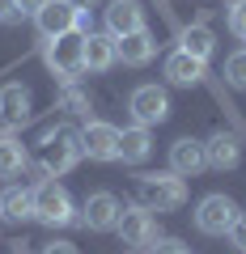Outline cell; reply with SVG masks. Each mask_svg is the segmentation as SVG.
I'll list each match as a JSON object with an SVG mask.
<instances>
[{
  "instance_id": "obj_18",
  "label": "cell",
  "mask_w": 246,
  "mask_h": 254,
  "mask_svg": "<svg viewBox=\"0 0 246 254\" xmlns=\"http://www.w3.org/2000/svg\"><path fill=\"white\" fill-rule=\"evenodd\" d=\"M153 55H157V38L149 34V30H136V34L119 38V60L128 64V68H145Z\"/></svg>"
},
{
  "instance_id": "obj_14",
  "label": "cell",
  "mask_w": 246,
  "mask_h": 254,
  "mask_svg": "<svg viewBox=\"0 0 246 254\" xmlns=\"http://www.w3.org/2000/svg\"><path fill=\"white\" fill-rule=\"evenodd\" d=\"M119 64V38L115 34H85V72H110Z\"/></svg>"
},
{
  "instance_id": "obj_9",
  "label": "cell",
  "mask_w": 246,
  "mask_h": 254,
  "mask_svg": "<svg viewBox=\"0 0 246 254\" xmlns=\"http://www.w3.org/2000/svg\"><path fill=\"white\" fill-rule=\"evenodd\" d=\"M77 21H81V9H73L68 0H47L43 9L34 13V26L43 38H60V34H73Z\"/></svg>"
},
{
  "instance_id": "obj_26",
  "label": "cell",
  "mask_w": 246,
  "mask_h": 254,
  "mask_svg": "<svg viewBox=\"0 0 246 254\" xmlns=\"http://www.w3.org/2000/svg\"><path fill=\"white\" fill-rule=\"evenodd\" d=\"M229 242H234L238 250L246 254V212H238V220H234V225H229Z\"/></svg>"
},
{
  "instance_id": "obj_15",
  "label": "cell",
  "mask_w": 246,
  "mask_h": 254,
  "mask_svg": "<svg viewBox=\"0 0 246 254\" xmlns=\"http://www.w3.org/2000/svg\"><path fill=\"white\" fill-rule=\"evenodd\" d=\"M204 165H208V153H204L200 140L182 136V140H174V144H170V170H174V174H182V178H195Z\"/></svg>"
},
{
  "instance_id": "obj_21",
  "label": "cell",
  "mask_w": 246,
  "mask_h": 254,
  "mask_svg": "<svg viewBox=\"0 0 246 254\" xmlns=\"http://www.w3.org/2000/svg\"><path fill=\"white\" fill-rule=\"evenodd\" d=\"M178 43H182V51H187V55H195V60H208L212 47H217V38H212L208 26H187V30H178Z\"/></svg>"
},
{
  "instance_id": "obj_13",
  "label": "cell",
  "mask_w": 246,
  "mask_h": 254,
  "mask_svg": "<svg viewBox=\"0 0 246 254\" xmlns=\"http://www.w3.org/2000/svg\"><path fill=\"white\" fill-rule=\"evenodd\" d=\"M162 72H165V81H170V85H200L204 76H208V60H195V55H187L178 47L174 55H165Z\"/></svg>"
},
{
  "instance_id": "obj_23",
  "label": "cell",
  "mask_w": 246,
  "mask_h": 254,
  "mask_svg": "<svg viewBox=\"0 0 246 254\" xmlns=\"http://www.w3.org/2000/svg\"><path fill=\"white\" fill-rule=\"evenodd\" d=\"M225 81L234 85V89H246V51L225 55Z\"/></svg>"
},
{
  "instance_id": "obj_11",
  "label": "cell",
  "mask_w": 246,
  "mask_h": 254,
  "mask_svg": "<svg viewBox=\"0 0 246 254\" xmlns=\"http://www.w3.org/2000/svg\"><path fill=\"white\" fill-rule=\"evenodd\" d=\"M30 119V89L26 85H4L0 89V136H13Z\"/></svg>"
},
{
  "instance_id": "obj_10",
  "label": "cell",
  "mask_w": 246,
  "mask_h": 254,
  "mask_svg": "<svg viewBox=\"0 0 246 254\" xmlns=\"http://www.w3.org/2000/svg\"><path fill=\"white\" fill-rule=\"evenodd\" d=\"M119 212H123V203L110 195V190H93L89 199H85V208H81V225L85 229H93V233H106V229H115L119 225Z\"/></svg>"
},
{
  "instance_id": "obj_6",
  "label": "cell",
  "mask_w": 246,
  "mask_h": 254,
  "mask_svg": "<svg viewBox=\"0 0 246 254\" xmlns=\"http://www.w3.org/2000/svg\"><path fill=\"white\" fill-rule=\"evenodd\" d=\"M81 157H89V161H119V127L106 123V119H85Z\"/></svg>"
},
{
  "instance_id": "obj_5",
  "label": "cell",
  "mask_w": 246,
  "mask_h": 254,
  "mask_svg": "<svg viewBox=\"0 0 246 254\" xmlns=\"http://www.w3.org/2000/svg\"><path fill=\"white\" fill-rule=\"evenodd\" d=\"M234 220H238V203L229 195H221V190H212V195H204L195 203V229L208 237H225Z\"/></svg>"
},
{
  "instance_id": "obj_12",
  "label": "cell",
  "mask_w": 246,
  "mask_h": 254,
  "mask_svg": "<svg viewBox=\"0 0 246 254\" xmlns=\"http://www.w3.org/2000/svg\"><path fill=\"white\" fill-rule=\"evenodd\" d=\"M145 30V4L140 0H110L106 4V34L123 38V34H136Z\"/></svg>"
},
{
  "instance_id": "obj_16",
  "label": "cell",
  "mask_w": 246,
  "mask_h": 254,
  "mask_svg": "<svg viewBox=\"0 0 246 254\" xmlns=\"http://www.w3.org/2000/svg\"><path fill=\"white\" fill-rule=\"evenodd\" d=\"M0 220H9V225L34 220V190L30 187H4L0 190Z\"/></svg>"
},
{
  "instance_id": "obj_17",
  "label": "cell",
  "mask_w": 246,
  "mask_h": 254,
  "mask_svg": "<svg viewBox=\"0 0 246 254\" xmlns=\"http://www.w3.org/2000/svg\"><path fill=\"white\" fill-rule=\"evenodd\" d=\"M149 153H153V131H149L145 123H132V127L119 131V161L136 165V161H145Z\"/></svg>"
},
{
  "instance_id": "obj_29",
  "label": "cell",
  "mask_w": 246,
  "mask_h": 254,
  "mask_svg": "<svg viewBox=\"0 0 246 254\" xmlns=\"http://www.w3.org/2000/svg\"><path fill=\"white\" fill-rule=\"evenodd\" d=\"M43 4H47V0H17V9H21V17H26V13H30V17H34V13L43 9Z\"/></svg>"
},
{
  "instance_id": "obj_2",
  "label": "cell",
  "mask_w": 246,
  "mask_h": 254,
  "mask_svg": "<svg viewBox=\"0 0 246 254\" xmlns=\"http://www.w3.org/2000/svg\"><path fill=\"white\" fill-rule=\"evenodd\" d=\"M30 190H34V220H38V225L60 229V225H73V220H77L73 195H68V190L60 187L51 174H47V178H38Z\"/></svg>"
},
{
  "instance_id": "obj_30",
  "label": "cell",
  "mask_w": 246,
  "mask_h": 254,
  "mask_svg": "<svg viewBox=\"0 0 246 254\" xmlns=\"http://www.w3.org/2000/svg\"><path fill=\"white\" fill-rule=\"evenodd\" d=\"M68 4H73V9H81V13H89L93 4H98V0H68Z\"/></svg>"
},
{
  "instance_id": "obj_24",
  "label": "cell",
  "mask_w": 246,
  "mask_h": 254,
  "mask_svg": "<svg viewBox=\"0 0 246 254\" xmlns=\"http://www.w3.org/2000/svg\"><path fill=\"white\" fill-rule=\"evenodd\" d=\"M229 34H234V38H246V0L229 4Z\"/></svg>"
},
{
  "instance_id": "obj_22",
  "label": "cell",
  "mask_w": 246,
  "mask_h": 254,
  "mask_svg": "<svg viewBox=\"0 0 246 254\" xmlns=\"http://www.w3.org/2000/svg\"><path fill=\"white\" fill-rule=\"evenodd\" d=\"M60 110H64V115H89V93H81L68 81L64 89H60Z\"/></svg>"
},
{
  "instance_id": "obj_7",
  "label": "cell",
  "mask_w": 246,
  "mask_h": 254,
  "mask_svg": "<svg viewBox=\"0 0 246 254\" xmlns=\"http://www.w3.org/2000/svg\"><path fill=\"white\" fill-rule=\"evenodd\" d=\"M128 110H132V119H136V123L157 127V123H165V119H170V93H165L162 85H140V89H132Z\"/></svg>"
},
{
  "instance_id": "obj_27",
  "label": "cell",
  "mask_w": 246,
  "mask_h": 254,
  "mask_svg": "<svg viewBox=\"0 0 246 254\" xmlns=\"http://www.w3.org/2000/svg\"><path fill=\"white\" fill-rule=\"evenodd\" d=\"M43 254H81V250H77L73 242H47V246H43Z\"/></svg>"
},
{
  "instance_id": "obj_8",
  "label": "cell",
  "mask_w": 246,
  "mask_h": 254,
  "mask_svg": "<svg viewBox=\"0 0 246 254\" xmlns=\"http://www.w3.org/2000/svg\"><path fill=\"white\" fill-rule=\"evenodd\" d=\"M115 233L123 237V246H153L157 242V220L145 203H132V208L119 212V225Z\"/></svg>"
},
{
  "instance_id": "obj_28",
  "label": "cell",
  "mask_w": 246,
  "mask_h": 254,
  "mask_svg": "<svg viewBox=\"0 0 246 254\" xmlns=\"http://www.w3.org/2000/svg\"><path fill=\"white\" fill-rule=\"evenodd\" d=\"M21 9H17V0H0V21H17Z\"/></svg>"
},
{
  "instance_id": "obj_19",
  "label": "cell",
  "mask_w": 246,
  "mask_h": 254,
  "mask_svg": "<svg viewBox=\"0 0 246 254\" xmlns=\"http://www.w3.org/2000/svg\"><path fill=\"white\" fill-rule=\"evenodd\" d=\"M204 153H208V165L212 170H238V161H242V153H238V140L229 136V131H217V136L204 144Z\"/></svg>"
},
{
  "instance_id": "obj_4",
  "label": "cell",
  "mask_w": 246,
  "mask_h": 254,
  "mask_svg": "<svg viewBox=\"0 0 246 254\" xmlns=\"http://www.w3.org/2000/svg\"><path fill=\"white\" fill-rule=\"evenodd\" d=\"M77 161H81V131H73V127H60V131L43 136V153H38L43 174L60 178V174H68Z\"/></svg>"
},
{
  "instance_id": "obj_20",
  "label": "cell",
  "mask_w": 246,
  "mask_h": 254,
  "mask_svg": "<svg viewBox=\"0 0 246 254\" xmlns=\"http://www.w3.org/2000/svg\"><path fill=\"white\" fill-rule=\"evenodd\" d=\"M26 170V144L17 136H0V178H17Z\"/></svg>"
},
{
  "instance_id": "obj_25",
  "label": "cell",
  "mask_w": 246,
  "mask_h": 254,
  "mask_svg": "<svg viewBox=\"0 0 246 254\" xmlns=\"http://www.w3.org/2000/svg\"><path fill=\"white\" fill-rule=\"evenodd\" d=\"M149 254H187V246H182L178 237H157V242L149 246Z\"/></svg>"
},
{
  "instance_id": "obj_3",
  "label": "cell",
  "mask_w": 246,
  "mask_h": 254,
  "mask_svg": "<svg viewBox=\"0 0 246 254\" xmlns=\"http://www.w3.org/2000/svg\"><path fill=\"white\" fill-rule=\"evenodd\" d=\"M136 190H140V203L149 212H174L187 203V182L182 174H140L136 178Z\"/></svg>"
},
{
  "instance_id": "obj_1",
  "label": "cell",
  "mask_w": 246,
  "mask_h": 254,
  "mask_svg": "<svg viewBox=\"0 0 246 254\" xmlns=\"http://www.w3.org/2000/svg\"><path fill=\"white\" fill-rule=\"evenodd\" d=\"M43 64L47 72L60 76V81H77V76L85 72V34H60V38H47L43 43Z\"/></svg>"
}]
</instances>
